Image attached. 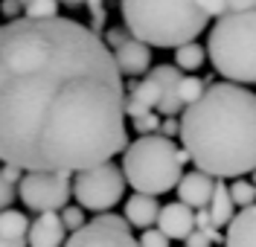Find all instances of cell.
<instances>
[{
    "mask_svg": "<svg viewBox=\"0 0 256 247\" xmlns=\"http://www.w3.org/2000/svg\"><path fill=\"white\" fill-rule=\"evenodd\" d=\"M126 82L111 47L70 17L0 23V163L84 172L128 148Z\"/></svg>",
    "mask_w": 256,
    "mask_h": 247,
    "instance_id": "1",
    "label": "cell"
},
{
    "mask_svg": "<svg viewBox=\"0 0 256 247\" xmlns=\"http://www.w3.org/2000/svg\"><path fill=\"white\" fill-rule=\"evenodd\" d=\"M180 148L198 172L216 181L256 169V93L233 82L207 84L204 96L184 108Z\"/></svg>",
    "mask_w": 256,
    "mask_h": 247,
    "instance_id": "2",
    "label": "cell"
},
{
    "mask_svg": "<svg viewBox=\"0 0 256 247\" xmlns=\"http://www.w3.org/2000/svg\"><path fill=\"white\" fill-rule=\"evenodd\" d=\"M120 12L137 41L160 49L190 44L210 23L198 0H120Z\"/></svg>",
    "mask_w": 256,
    "mask_h": 247,
    "instance_id": "3",
    "label": "cell"
},
{
    "mask_svg": "<svg viewBox=\"0 0 256 247\" xmlns=\"http://www.w3.org/2000/svg\"><path fill=\"white\" fill-rule=\"evenodd\" d=\"M190 160V154L184 148H178L172 140L160 137V134H148L134 143H128L122 151V175L126 183L137 192V195H166L178 189L180 178L186 175L184 163Z\"/></svg>",
    "mask_w": 256,
    "mask_h": 247,
    "instance_id": "4",
    "label": "cell"
},
{
    "mask_svg": "<svg viewBox=\"0 0 256 247\" xmlns=\"http://www.w3.org/2000/svg\"><path fill=\"white\" fill-rule=\"evenodd\" d=\"M207 58L224 82L256 84V9L222 15L207 38Z\"/></svg>",
    "mask_w": 256,
    "mask_h": 247,
    "instance_id": "5",
    "label": "cell"
},
{
    "mask_svg": "<svg viewBox=\"0 0 256 247\" xmlns=\"http://www.w3.org/2000/svg\"><path fill=\"white\" fill-rule=\"evenodd\" d=\"M122 192H126V175L114 163L84 169L73 181V198L79 201L82 210H94V213H108L111 207H116Z\"/></svg>",
    "mask_w": 256,
    "mask_h": 247,
    "instance_id": "6",
    "label": "cell"
},
{
    "mask_svg": "<svg viewBox=\"0 0 256 247\" xmlns=\"http://www.w3.org/2000/svg\"><path fill=\"white\" fill-rule=\"evenodd\" d=\"M73 195V183L64 172H26L18 183V198L32 213H58Z\"/></svg>",
    "mask_w": 256,
    "mask_h": 247,
    "instance_id": "7",
    "label": "cell"
},
{
    "mask_svg": "<svg viewBox=\"0 0 256 247\" xmlns=\"http://www.w3.org/2000/svg\"><path fill=\"white\" fill-rule=\"evenodd\" d=\"M64 247H140V242L131 236V224L126 221V215L99 213L82 230L73 233Z\"/></svg>",
    "mask_w": 256,
    "mask_h": 247,
    "instance_id": "8",
    "label": "cell"
},
{
    "mask_svg": "<svg viewBox=\"0 0 256 247\" xmlns=\"http://www.w3.org/2000/svg\"><path fill=\"white\" fill-rule=\"evenodd\" d=\"M212 192H216V178L207 175V172H190L184 175L180 183H178V201L186 204L190 210H207L210 201H212Z\"/></svg>",
    "mask_w": 256,
    "mask_h": 247,
    "instance_id": "9",
    "label": "cell"
},
{
    "mask_svg": "<svg viewBox=\"0 0 256 247\" xmlns=\"http://www.w3.org/2000/svg\"><path fill=\"white\" fill-rule=\"evenodd\" d=\"M160 99H163V87H160L158 76L154 73H148L143 82H137L131 90H128L126 96V116L131 119H140L146 114H154L160 105Z\"/></svg>",
    "mask_w": 256,
    "mask_h": 247,
    "instance_id": "10",
    "label": "cell"
},
{
    "mask_svg": "<svg viewBox=\"0 0 256 247\" xmlns=\"http://www.w3.org/2000/svg\"><path fill=\"white\" fill-rule=\"evenodd\" d=\"M158 230L172 242V239H180L186 242V236L195 230V210H190L186 204H166L160 207V215H158Z\"/></svg>",
    "mask_w": 256,
    "mask_h": 247,
    "instance_id": "11",
    "label": "cell"
},
{
    "mask_svg": "<svg viewBox=\"0 0 256 247\" xmlns=\"http://www.w3.org/2000/svg\"><path fill=\"white\" fill-rule=\"evenodd\" d=\"M64 242H67V230L58 213H44L30 221V236H26L30 247H64Z\"/></svg>",
    "mask_w": 256,
    "mask_h": 247,
    "instance_id": "12",
    "label": "cell"
},
{
    "mask_svg": "<svg viewBox=\"0 0 256 247\" xmlns=\"http://www.w3.org/2000/svg\"><path fill=\"white\" fill-rule=\"evenodd\" d=\"M111 52L122 76H143L146 70L152 67V47L143 44V41H137V38H128L122 47L111 49Z\"/></svg>",
    "mask_w": 256,
    "mask_h": 247,
    "instance_id": "13",
    "label": "cell"
},
{
    "mask_svg": "<svg viewBox=\"0 0 256 247\" xmlns=\"http://www.w3.org/2000/svg\"><path fill=\"white\" fill-rule=\"evenodd\" d=\"M224 247H256V204L236 213L224 236Z\"/></svg>",
    "mask_w": 256,
    "mask_h": 247,
    "instance_id": "14",
    "label": "cell"
},
{
    "mask_svg": "<svg viewBox=\"0 0 256 247\" xmlns=\"http://www.w3.org/2000/svg\"><path fill=\"white\" fill-rule=\"evenodd\" d=\"M30 218L18 210H3L0 213V247H30Z\"/></svg>",
    "mask_w": 256,
    "mask_h": 247,
    "instance_id": "15",
    "label": "cell"
},
{
    "mask_svg": "<svg viewBox=\"0 0 256 247\" xmlns=\"http://www.w3.org/2000/svg\"><path fill=\"white\" fill-rule=\"evenodd\" d=\"M160 215V204L158 198L152 195H131L126 204V221L131 227H140V230H152V224H158Z\"/></svg>",
    "mask_w": 256,
    "mask_h": 247,
    "instance_id": "16",
    "label": "cell"
},
{
    "mask_svg": "<svg viewBox=\"0 0 256 247\" xmlns=\"http://www.w3.org/2000/svg\"><path fill=\"white\" fill-rule=\"evenodd\" d=\"M210 218L212 224L222 230V227H230V221L236 218V204L230 198V186L224 181H216V192H212V201H210Z\"/></svg>",
    "mask_w": 256,
    "mask_h": 247,
    "instance_id": "17",
    "label": "cell"
},
{
    "mask_svg": "<svg viewBox=\"0 0 256 247\" xmlns=\"http://www.w3.org/2000/svg\"><path fill=\"white\" fill-rule=\"evenodd\" d=\"M204 58H207V49L201 47L198 41H190V44H184V47L175 49L178 70H198V67L204 64Z\"/></svg>",
    "mask_w": 256,
    "mask_h": 247,
    "instance_id": "18",
    "label": "cell"
},
{
    "mask_svg": "<svg viewBox=\"0 0 256 247\" xmlns=\"http://www.w3.org/2000/svg\"><path fill=\"white\" fill-rule=\"evenodd\" d=\"M204 90H207V82H204V79H198V76H184L180 84H178V99H180L184 108H190V105H195L198 99L204 96Z\"/></svg>",
    "mask_w": 256,
    "mask_h": 247,
    "instance_id": "19",
    "label": "cell"
},
{
    "mask_svg": "<svg viewBox=\"0 0 256 247\" xmlns=\"http://www.w3.org/2000/svg\"><path fill=\"white\" fill-rule=\"evenodd\" d=\"M230 198H233V204L236 207H254L256 204V186L250 181H242V178H236V181L230 183Z\"/></svg>",
    "mask_w": 256,
    "mask_h": 247,
    "instance_id": "20",
    "label": "cell"
},
{
    "mask_svg": "<svg viewBox=\"0 0 256 247\" xmlns=\"http://www.w3.org/2000/svg\"><path fill=\"white\" fill-rule=\"evenodd\" d=\"M24 17H32V20L58 17V0H32L30 6H24Z\"/></svg>",
    "mask_w": 256,
    "mask_h": 247,
    "instance_id": "21",
    "label": "cell"
},
{
    "mask_svg": "<svg viewBox=\"0 0 256 247\" xmlns=\"http://www.w3.org/2000/svg\"><path fill=\"white\" fill-rule=\"evenodd\" d=\"M195 230H201V233L210 239V242H212V245H216V242H222V230L212 224L210 210H198V213H195Z\"/></svg>",
    "mask_w": 256,
    "mask_h": 247,
    "instance_id": "22",
    "label": "cell"
},
{
    "mask_svg": "<svg viewBox=\"0 0 256 247\" xmlns=\"http://www.w3.org/2000/svg\"><path fill=\"white\" fill-rule=\"evenodd\" d=\"M62 221H64V230H70V233L82 230V227L88 224V218H84V210H82V207H64L62 210Z\"/></svg>",
    "mask_w": 256,
    "mask_h": 247,
    "instance_id": "23",
    "label": "cell"
},
{
    "mask_svg": "<svg viewBox=\"0 0 256 247\" xmlns=\"http://www.w3.org/2000/svg\"><path fill=\"white\" fill-rule=\"evenodd\" d=\"M88 9H90V20H94V29L96 35H102V29H105V17H108V12H105V0H88L84 3Z\"/></svg>",
    "mask_w": 256,
    "mask_h": 247,
    "instance_id": "24",
    "label": "cell"
},
{
    "mask_svg": "<svg viewBox=\"0 0 256 247\" xmlns=\"http://www.w3.org/2000/svg\"><path fill=\"white\" fill-rule=\"evenodd\" d=\"M160 119L158 114H146V116H140V119H134V131L140 134V137H148V134H154V131H160Z\"/></svg>",
    "mask_w": 256,
    "mask_h": 247,
    "instance_id": "25",
    "label": "cell"
},
{
    "mask_svg": "<svg viewBox=\"0 0 256 247\" xmlns=\"http://www.w3.org/2000/svg\"><path fill=\"white\" fill-rule=\"evenodd\" d=\"M12 201H15V186L3 178V172H0V213L3 210H12Z\"/></svg>",
    "mask_w": 256,
    "mask_h": 247,
    "instance_id": "26",
    "label": "cell"
},
{
    "mask_svg": "<svg viewBox=\"0 0 256 247\" xmlns=\"http://www.w3.org/2000/svg\"><path fill=\"white\" fill-rule=\"evenodd\" d=\"M140 247H169V239H166L160 230H143Z\"/></svg>",
    "mask_w": 256,
    "mask_h": 247,
    "instance_id": "27",
    "label": "cell"
},
{
    "mask_svg": "<svg viewBox=\"0 0 256 247\" xmlns=\"http://www.w3.org/2000/svg\"><path fill=\"white\" fill-rule=\"evenodd\" d=\"M198 6H201V12L207 17H222L227 15V6H224V0H198Z\"/></svg>",
    "mask_w": 256,
    "mask_h": 247,
    "instance_id": "28",
    "label": "cell"
},
{
    "mask_svg": "<svg viewBox=\"0 0 256 247\" xmlns=\"http://www.w3.org/2000/svg\"><path fill=\"white\" fill-rule=\"evenodd\" d=\"M128 38H134V35L128 32V29H120V26H114V29H108V35H105V44L111 49H116V47H122Z\"/></svg>",
    "mask_w": 256,
    "mask_h": 247,
    "instance_id": "29",
    "label": "cell"
},
{
    "mask_svg": "<svg viewBox=\"0 0 256 247\" xmlns=\"http://www.w3.org/2000/svg\"><path fill=\"white\" fill-rule=\"evenodd\" d=\"M0 15H6L9 20L24 17V6H20V0H3V3H0Z\"/></svg>",
    "mask_w": 256,
    "mask_h": 247,
    "instance_id": "30",
    "label": "cell"
},
{
    "mask_svg": "<svg viewBox=\"0 0 256 247\" xmlns=\"http://www.w3.org/2000/svg\"><path fill=\"white\" fill-rule=\"evenodd\" d=\"M175 134H180V119H175V116H166V119L160 122V137L172 140Z\"/></svg>",
    "mask_w": 256,
    "mask_h": 247,
    "instance_id": "31",
    "label": "cell"
},
{
    "mask_svg": "<svg viewBox=\"0 0 256 247\" xmlns=\"http://www.w3.org/2000/svg\"><path fill=\"white\" fill-rule=\"evenodd\" d=\"M224 6H227V15L230 12H254L256 0H224Z\"/></svg>",
    "mask_w": 256,
    "mask_h": 247,
    "instance_id": "32",
    "label": "cell"
},
{
    "mask_svg": "<svg viewBox=\"0 0 256 247\" xmlns=\"http://www.w3.org/2000/svg\"><path fill=\"white\" fill-rule=\"evenodd\" d=\"M186 247H212V242H210L201 230H192L190 236H186Z\"/></svg>",
    "mask_w": 256,
    "mask_h": 247,
    "instance_id": "33",
    "label": "cell"
},
{
    "mask_svg": "<svg viewBox=\"0 0 256 247\" xmlns=\"http://www.w3.org/2000/svg\"><path fill=\"white\" fill-rule=\"evenodd\" d=\"M0 172H3V178H6V181L12 183V186H15V183H20V181H24V172H20L18 166H3Z\"/></svg>",
    "mask_w": 256,
    "mask_h": 247,
    "instance_id": "34",
    "label": "cell"
},
{
    "mask_svg": "<svg viewBox=\"0 0 256 247\" xmlns=\"http://www.w3.org/2000/svg\"><path fill=\"white\" fill-rule=\"evenodd\" d=\"M58 3H64V6H84L88 0H58Z\"/></svg>",
    "mask_w": 256,
    "mask_h": 247,
    "instance_id": "35",
    "label": "cell"
},
{
    "mask_svg": "<svg viewBox=\"0 0 256 247\" xmlns=\"http://www.w3.org/2000/svg\"><path fill=\"white\" fill-rule=\"evenodd\" d=\"M30 3H32V0H20V6H30Z\"/></svg>",
    "mask_w": 256,
    "mask_h": 247,
    "instance_id": "36",
    "label": "cell"
},
{
    "mask_svg": "<svg viewBox=\"0 0 256 247\" xmlns=\"http://www.w3.org/2000/svg\"><path fill=\"white\" fill-rule=\"evenodd\" d=\"M250 175H254V186H256V169H254V172H250Z\"/></svg>",
    "mask_w": 256,
    "mask_h": 247,
    "instance_id": "37",
    "label": "cell"
}]
</instances>
